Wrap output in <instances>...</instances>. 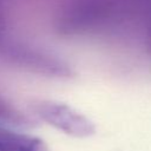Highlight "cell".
<instances>
[{
    "label": "cell",
    "instance_id": "cell-2",
    "mask_svg": "<svg viewBox=\"0 0 151 151\" xmlns=\"http://www.w3.org/2000/svg\"><path fill=\"white\" fill-rule=\"evenodd\" d=\"M0 147L8 151H48L42 139L8 130H0Z\"/></svg>",
    "mask_w": 151,
    "mask_h": 151
},
{
    "label": "cell",
    "instance_id": "cell-3",
    "mask_svg": "<svg viewBox=\"0 0 151 151\" xmlns=\"http://www.w3.org/2000/svg\"><path fill=\"white\" fill-rule=\"evenodd\" d=\"M1 31H2V24H1V21H0V35H1Z\"/></svg>",
    "mask_w": 151,
    "mask_h": 151
},
{
    "label": "cell",
    "instance_id": "cell-4",
    "mask_svg": "<svg viewBox=\"0 0 151 151\" xmlns=\"http://www.w3.org/2000/svg\"><path fill=\"white\" fill-rule=\"evenodd\" d=\"M0 151H8V150H6V149H4V147H0Z\"/></svg>",
    "mask_w": 151,
    "mask_h": 151
},
{
    "label": "cell",
    "instance_id": "cell-1",
    "mask_svg": "<svg viewBox=\"0 0 151 151\" xmlns=\"http://www.w3.org/2000/svg\"><path fill=\"white\" fill-rule=\"evenodd\" d=\"M35 111L42 120L68 134L87 136L94 130L91 122L64 104L44 101L37 105Z\"/></svg>",
    "mask_w": 151,
    "mask_h": 151
}]
</instances>
